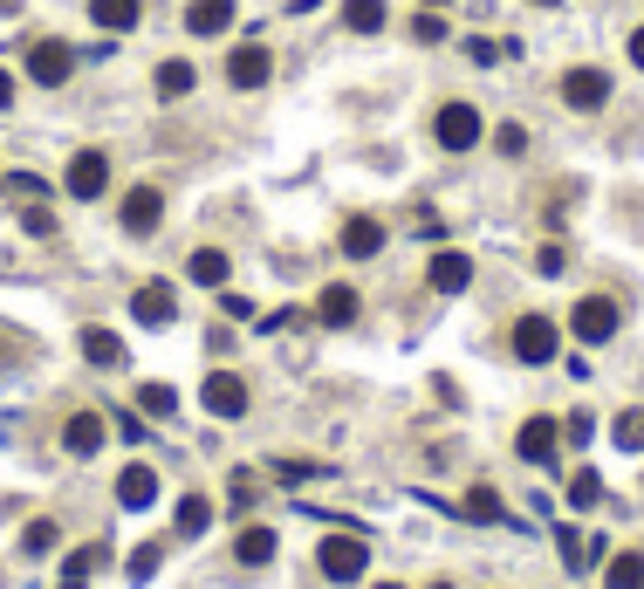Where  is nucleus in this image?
<instances>
[{"mask_svg":"<svg viewBox=\"0 0 644 589\" xmlns=\"http://www.w3.org/2000/svg\"><path fill=\"white\" fill-rule=\"evenodd\" d=\"M234 28V0H186V35H226Z\"/></svg>","mask_w":644,"mask_h":589,"instance_id":"obj_15","label":"nucleus"},{"mask_svg":"<svg viewBox=\"0 0 644 589\" xmlns=\"http://www.w3.org/2000/svg\"><path fill=\"white\" fill-rule=\"evenodd\" d=\"M316 322L323 329H350L356 322V288H350V281H329V288L316 295Z\"/></svg>","mask_w":644,"mask_h":589,"instance_id":"obj_14","label":"nucleus"},{"mask_svg":"<svg viewBox=\"0 0 644 589\" xmlns=\"http://www.w3.org/2000/svg\"><path fill=\"white\" fill-rule=\"evenodd\" d=\"M21 226H28V234H56V213H48V207H28V213H21Z\"/></svg>","mask_w":644,"mask_h":589,"instance_id":"obj_38","label":"nucleus"},{"mask_svg":"<svg viewBox=\"0 0 644 589\" xmlns=\"http://www.w3.org/2000/svg\"><path fill=\"white\" fill-rule=\"evenodd\" d=\"M28 75H35L42 90H62L69 75H75V48L69 42H35L28 48Z\"/></svg>","mask_w":644,"mask_h":589,"instance_id":"obj_7","label":"nucleus"},{"mask_svg":"<svg viewBox=\"0 0 644 589\" xmlns=\"http://www.w3.org/2000/svg\"><path fill=\"white\" fill-rule=\"evenodd\" d=\"M110 562V542H90V549H75L69 562H62V589H90V576Z\"/></svg>","mask_w":644,"mask_h":589,"instance_id":"obj_20","label":"nucleus"},{"mask_svg":"<svg viewBox=\"0 0 644 589\" xmlns=\"http://www.w3.org/2000/svg\"><path fill=\"white\" fill-rule=\"evenodd\" d=\"M377 589H398V582H377Z\"/></svg>","mask_w":644,"mask_h":589,"instance_id":"obj_48","label":"nucleus"},{"mask_svg":"<svg viewBox=\"0 0 644 589\" xmlns=\"http://www.w3.org/2000/svg\"><path fill=\"white\" fill-rule=\"evenodd\" d=\"M62 186H69V199H103V186H110V158H103V151H75Z\"/></svg>","mask_w":644,"mask_h":589,"instance_id":"obj_9","label":"nucleus"},{"mask_svg":"<svg viewBox=\"0 0 644 589\" xmlns=\"http://www.w3.org/2000/svg\"><path fill=\"white\" fill-rule=\"evenodd\" d=\"M56 542H62V528H56V521H28V534H21V549H28V555H48Z\"/></svg>","mask_w":644,"mask_h":589,"instance_id":"obj_33","label":"nucleus"},{"mask_svg":"<svg viewBox=\"0 0 644 589\" xmlns=\"http://www.w3.org/2000/svg\"><path fill=\"white\" fill-rule=\"evenodd\" d=\"M604 589H644V555H610L604 562Z\"/></svg>","mask_w":644,"mask_h":589,"instance_id":"obj_24","label":"nucleus"},{"mask_svg":"<svg viewBox=\"0 0 644 589\" xmlns=\"http://www.w3.org/2000/svg\"><path fill=\"white\" fill-rule=\"evenodd\" d=\"M159 569H165V549H159V542H144V549H131V569H124V576H131V582H151Z\"/></svg>","mask_w":644,"mask_h":589,"instance_id":"obj_31","label":"nucleus"},{"mask_svg":"<svg viewBox=\"0 0 644 589\" xmlns=\"http://www.w3.org/2000/svg\"><path fill=\"white\" fill-rule=\"evenodd\" d=\"M610 439H617V452H644V412H617Z\"/></svg>","mask_w":644,"mask_h":589,"instance_id":"obj_29","label":"nucleus"},{"mask_svg":"<svg viewBox=\"0 0 644 589\" xmlns=\"http://www.w3.org/2000/svg\"><path fill=\"white\" fill-rule=\"evenodd\" d=\"M220 309L234 316V322H247V316H254V302H247V295H220Z\"/></svg>","mask_w":644,"mask_h":589,"instance_id":"obj_41","label":"nucleus"},{"mask_svg":"<svg viewBox=\"0 0 644 589\" xmlns=\"http://www.w3.org/2000/svg\"><path fill=\"white\" fill-rule=\"evenodd\" d=\"M8 104H14V75L0 69V110H8Z\"/></svg>","mask_w":644,"mask_h":589,"instance_id":"obj_42","label":"nucleus"},{"mask_svg":"<svg viewBox=\"0 0 644 589\" xmlns=\"http://www.w3.org/2000/svg\"><path fill=\"white\" fill-rule=\"evenodd\" d=\"M467 521H507V507H501L494 486H473V494H467Z\"/></svg>","mask_w":644,"mask_h":589,"instance_id":"obj_30","label":"nucleus"},{"mask_svg":"<svg viewBox=\"0 0 644 589\" xmlns=\"http://www.w3.org/2000/svg\"><path fill=\"white\" fill-rule=\"evenodd\" d=\"M343 28L350 35H377L384 28V0H343Z\"/></svg>","mask_w":644,"mask_h":589,"instance_id":"obj_25","label":"nucleus"},{"mask_svg":"<svg viewBox=\"0 0 644 589\" xmlns=\"http://www.w3.org/2000/svg\"><path fill=\"white\" fill-rule=\"evenodd\" d=\"M206 521H213V500H206V494L178 500V534H206Z\"/></svg>","mask_w":644,"mask_h":589,"instance_id":"obj_28","label":"nucleus"},{"mask_svg":"<svg viewBox=\"0 0 644 589\" xmlns=\"http://www.w3.org/2000/svg\"><path fill=\"white\" fill-rule=\"evenodd\" d=\"M411 42H446V21L440 14H411Z\"/></svg>","mask_w":644,"mask_h":589,"instance_id":"obj_36","label":"nucleus"},{"mask_svg":"<svg viewBox=\"0 0 644 589\" xmlns=\"http://www.w3.org/2000/svg\"><path fill=\"white\" fill-rule=\"evenodd\" d=\"M151 500H159V473H151V467H124L117 473V507H131V515H138V507H151Z\"/></svg>","mask_w":644,"mask_h":589,"instance_id":"obj_18","label":"nucleus"},{"mask_svg":"<svg viewBox=\"0 0 644 589\" xmlns=\"http://www.w3.org/2000/svg\"><path fill=\"white\" fill-rule=\"evenodd\" d=\"M617 322H624V309H617L610 295H583L576 309H570V329H576V337H583L589 350H597V343H610V337H617Z\"/></svg>","mask_w":644,"mask_h":589,"instance_id":"obj_3","label":"nucleus"},{"mask_svg":"<svg viewBox=\"0 0 644 589\" xmlns=\"http://www.w3.org/2000/svg\"><path fill=\"white\" fill-rule=\"evenodd\" d=\"M377 247H384V226H377L371 213H350V220H343V254H350V261H371Z\"/></svg>","mask_w":644,"mask_h":589,"instance_id":"obj_19","label":"nucleus"},{"mask_svg":"<svg viewBox=\"0 0 644 589\" xmlns=\"http://www.w3.org/2000/svg\"><path fill=\"white\" fill-rule=\"evenodd\" d=\"M562 104L570 110H604L610 104V69H570L562 75Z\"/></svg>","mask_w":644,"mask_h":589,"instance_id":"obj_8","label":"nucleus"},{"mask_svg":"<svg viewBox=\"0 0 644 589\" xmlns=\"http://www.w3.org/2000/svg\"><path fill=\"white\" fill-rule=\"evenodd\" d=\"M151 90H159V104H178V96H192V62H159Z\"/></svg>","mask_w":644,"mask_h":589,"instance_id":"obj_21","label":"nucleus"},{"mask_svg":"<svg viewBox=\"0 0 644 589\" xmlns=\"http://www.w3.org/2000/svg\"><path fill=\"white\" fill-rule=\"evenodd\" d=\"M199 404H206L213 419H226V425H234V419H247V384H241L234 370H206V384H199Z\"/></svg>","mask_w":644,"mask_h":589,"instance_id":"obj_4","label":"nucleus"},{"mask_svg":"<svg viewBox=\"0 0 644 589\" xmlns=\"http://www.w3.org/2000/svg\"><path fill=\"white\" fill-rule=\"evenodd\" d=\"M274 480H289V486H302V480H316V467H308V459H281V467H274Z\"/></svg>","mask_w":644,"mask_h":589,"instance_id":"obj_37","label":"nucleus"},{"mask_svg":"<svg viewBox=\"0 0 644 589\" xmlns=\"http://www.w3.org/2000/svg\"><path fill=\"white\" fill-rule=\"evenodd\" d=\"M555 343H562V329L549 316H522L514 322V356H522V364H555Z\"/></svg>","mask_w":644,"mask_h":589,"instance_id":"obj_5","label":"nucleus"},{"mask_svg":"<svg viewBox=\"0 0 644 589\" xmlns=\"http://www.w3.org/2000/svg\"><path fill=\"white\" fill-rule=\"evenodd\" d=\"M14 8H21V0H0V14H14Z\"/></svg>","mask_w":644,"mask_h":589,"instance_id":"obj_44","label":"nucleus"},{"mask_svg":"<svg viewBox=\"0 0 644 589\" xmlns=\"http://www.w3.org/2000/svg\"><path fill=\"white\" fill-rule=\"evenodd\" d=\"M555 446H562V425H555V419H528L522 432H514V452H522L528 467H549Z\"/></svg>","mask_w":644,"mask_h":589,"instance_id":"obj_13","label":"nucleus"},{"mask_svg":"<svg viewBox=\"0 0 644 589\" xmlns=\"http://www.w3.org/2000/svg\"><path fill=\"white\" fill-rule=\"evenodd\" d=\"M631 62L644 69V28H631Z\"/></svg>","mask_w":644,"mask_h":589,"instance_id":"obj_43","label":"nucleus"},{"mask_svg":"<svg viewBox=\"0 0 644 589\" xmlns=\"http://www.w3.org/2000/svg\"><path fill=\"white\" fill-rule=\"evenodd\" d=\"M316 569L329 576V582H356L371 569V549H364V534L356 528H343V534H323V549H316Z\"/></svg>","mask_w":644,"mask_h":589,"instance_id":"obj_1","label":"nucleus"},{"mask_svg":"<svg viewBox=\"0 0 644 589\" xmlns=\"http://www.w3.org/2000/svg\"><path fill=\"white\" fill-rule=\"evenodd\" d=\"M192 281H199V288H226V254L220 247H199L192 254Z\"/></svg>","mask_w":644,"mask_h":589,"instance_id":"obj_26","label":"nucleus"},{"mask_svg":"<svg viewBox=\"0 0 644 589\" xmlns=\"http://www.w3.org/2000/svg\"><path fill=\"white\" fill-rule=\"evenodd\" d=\"M268 75H274L268 42H241L234 56H226V83H234V90H268Z\"/></svg>","mask_w":644,"mask_h":589,"instance_id":"obj_6","label":"nucleus"},{"mask_svg":"<svg viewBox=\"0 0 644 589\" xmlns=\"http://www.w3.org/2000/svg\"><path fill=\"white\" fill-rule=\"evenodd\" d=\"M131 316H138L144 329H172V316H178V295H172V281H144V288L131 295Z\"/></svg>","mask_w":644,"mask_h":589,"instance_id":"obj_11","label":"nucleus"},{"mask_svg":"<svg viewBox=\"0 0 644 589\" xmlns=\"http://www.w3.org/2000/svg\"><path fill=\"white\" fill-rule=\"evenodd\" d=\"M103 432H110V425H103V412H75V419L62 425V446H69L75 459H90V452H103Z\"/></svg>","mask_w":644,"mask_h":589,"instance_id":"obj_16","label":"nucleus"},{"mask_svg":"<svg viewBox=\"0 0 644 589\" xmlns=\"http://www.w3.org/2000/svg\"><path fill=\"white\" fill-rule=\"evenodd\" d=\"M494 151H501V158H522V151H528V131H522V123H501V131H494Z\"/></svg>","mask_w":644,"mask_h":589,"instance_id":"obj_34","label":"nucleus"},{"mask_svg":"<svg viewBox=\"0 0 644 589\" xmlns=\"http://www.w3.org/2000/svg\"><path fill=\"white\" fill-rule=\"evenodd\" d=\"M165 220V192L159 186H131L124 192V234H159Z\"/></svg>","mask_w":644,"mask_h":589,"instance_id":"obj_10","label":"nucleus"},{"mask_svg":"<svg viewBox=\"0 0 644 589\" xmlns=\"http://www.w3.org/2000/svg\"><path fill=\"white\" fill-rule=\"evenodd\" d=\"M8 192H28V199H42L48 186H42V178H35V172H14V178H8Z\"/></svg>","mask_w":644,"mask_h":589,"instance_id":"obj_40","label":"nucleus"},{"mask_svg":"<svg viewBox=\"0 0 644 589\" xmlns=\"http://www.w3.org/2000/svg\"><path fill=\"white\" fill-rule=\"evenodd\" d=\"M425 281H432V288H440V295H459V288H467V281H473V254H459V247H440V254H432V261H425Z\"/></svg>","mask_w":644,"mask_h":589,"instance_id":"obj_12","label":"nucleus"},{"mask_svg":"<svg viewBox=\"0 0 644 589\" xmlns=\"http://www.w3.org/2000/svg\"><path fill=\"white\" fill-rule=\"evenodd\" d=\"M83 356L96 370H124V343L110 337V329H83Z\"/></svg>","mask_w":644,"mask_h":589,"instance_id":"obj_22","label":"nucleus"},{"mask_svg":"<svg viewBox=\"0 0 644 589\" xmlns=\"http://www.w3.org/2000/svg\"><path fill=\"white\" fill-rule=\"evenodd\" d=\"M274 528H241V542H234V555L247 562V569H261V562H274Z\"/></svg>","mask_w":644,"mask_h":589,"instance_id":"obj_23","label":"nucleus"},{"mask_svg":"<svg viewBox=\"0 0 644 589\" xmlns=\"http://www.w3.org/2000/svg\"><path fill=\"white\" fill-rule=\"evenodd\" d=\"M535 8H562V0H535Z\"/></svg>","mask_w":644,"mask_h":589,"instance_id":"obj_45","label":"nucleus"},{"mask_svg":"<svg viewBox=\"0 0 644 589\" xmlns=\"http://www.w3.org/2000/svg\"><path fill=\"white\" fill-rule=\"evenodd\" d=\"M487 138V123L473 104H440V117H432V144L440 151H473Z\"/></svg>","mask_w":644,"mask_h":589,"instance_id":"obj_2","label":"nucleus"},{"mask_svg":"<svg viewBox=\"0 0 644 589\" xmlns=\"http://www.w3.org/2000/svg\"><path fill=\"white\" fill-rule=\"evenodd\" d=\"M562 268H570V254H562L555 240H549V247H535V274H542V281H555Z\"/></svg>","mask_w":644,"mask_h":589,"instance_id":"obj_35","label":"nucleus"},{"mask_svg":"<svg viewBox=\"0 0 644 589\" xmlns=\"http://www.w3.org/2000/svg\"><path fill=\"white\" fill-rule=\"evenodd\" d=\"M555 549H562V562H583V534L576 528H555Z\"/></svg>","mask_w":644,"mask_h":589,"instance_id":"obj_39","label":"nucleus"},{"mask_svg":"<svg viewBox=\"0 0 644 589\" xmlns=\"http://www.w3.org/2000/svg\"><path fill=\"white\" fill-rule=\"evenodd\" d=\"M425 8H453V0H425Z\"/></svg>","mask_w":644,"mask_h":589,"instance_id":"obj_46","label":"nucleus"},{"mask_svg":"<svg viewBox=\"0 0 644 589\" xmlns=\"http://www.w3.org/2000/svg\"><path fill=\"white\" fill-rule=\"evenodd\" d=\"M138 14H144V0H90V21L103 35H131Z\"/></svg>","mask_w":644,"mask_h":589,"instance_id":"obj_17","label":"nucleus"},{"mask_svg":"<svg viewBox=\"0 0 644 589\" xmlns=\"http://www.w3.org/2000/svg\"><path fill=\"white\" fill-rule=\"evenodd\" d=\"M432 589H453V582H432Z\"/></svg>","mask_w":644,"mask_h":589,"instance_id":"obj_47","label":"nucleus"},{"mask_svg":"<svg viewBox=\"0 0 644 589\" xmlns=\"http://www.w3.org/2000/svg\"><path fill=\"white\" fill-rule=\"evenodd\" d=\"M597 500H604V473H597V467H583V473L570 480V507H576V515H589Z\"/></svg>","mask_w":644,"mask_h":589,"instance_id":"obj_27","label":"nucleus"},{"mask_svg":"<svg viewBox=\"0 0 644 589\" xmlns=\"http://www.w3.org/2000/svg\"><path fill=\"white\" fill-rule=\"evenodd\" d=\"M138 404H144L151 419H172V412H178V391H172V384H144V391H138Z\"/></svg>","mask_w":644,"mask_h":589,"instance_id":"obj_32","label":"nucleus"}]
</instances>
